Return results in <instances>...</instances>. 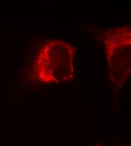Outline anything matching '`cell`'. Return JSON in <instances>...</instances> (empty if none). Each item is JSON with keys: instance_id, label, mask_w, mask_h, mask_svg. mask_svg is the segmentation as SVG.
Wrapping results in <instances>:
<instances>
[{"instance_id": "cell-1", "label": "cell", "mask_w": 131, "mask_h": 146, "mask_svg": "<svg viewBox=\"0 0 131 146\" xmlns=\"http://www.w3.org/2000/svg\"><path fill=\"white\" fill-rule=\"evenodd\" d=\"M102 146L101 145H95V146Z\"/></svg>"}]
</instances>
